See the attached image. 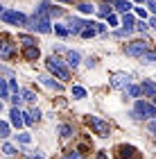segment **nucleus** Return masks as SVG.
<instances>
[{
    "mask_svg": "<svg viewBox=\"0 0 156 159\" xmlns=\"http://www.w3.org/2000/svg\"><path fill=\"white\" fill-rule=\"evenodd\" d=\"M32 32H39V34H50L54 30V25L50 23V16H45V14H39L34 11V16L30 18V23H27Z\"/></svg>",
    "mask_w": 156,
    "mask_h": 159,
    "instance_id": "f257e3e1",
    "label": "nucleus"
},
{
    "mask_svg": "<svg viewBox=\"0 0 156 159\" xmlns=\"http://www.w3.org/2000/svg\"><path fill=\"white\" fill-rule=\"evenodd\" d=\"M45 66H48V70H50L52 75L59 77L61 82H68V80H70V70L66 68V64H63V61L59 59V57H54V55H52L50 59L45 61Z\"/></svg>",
    "mask_w": 156,
    "mask_h": 159,
    "instance_id": "f03ea898",
    "label": "nucleus"
},
{
    "mask_svg": "<svg viewBox=\"0 0 156 159\" xmlns=\"http://www.w3.org/2000/svg\"><path fill=\"white\" fill-rule=\"evenodd\" d=\"M0 18H2V23H7V25H27L30 23V18H27L25 14L16 11V9H2Z\"/></svg>",
    "mask_w": 156,
    "mask_h": 159,
    "instance_id": "7ed1b4c3",
    "label": "nucleus"
},
{
    "mask_svg": "<svg viewBox=\"0 0 156 159\" xmlns=\"http://www.w3.org/2000/svg\"><path fill=\"white\" fill-rule=\"evenodd\" d=\"M152 116H156V105L138 100L136 107H133V111H131V118H152Z\"/></svg>",
    "mask_w": 156,
    "mask_h": 159,
    "instance_id": "20e7f679",
    "label": "nucleus"
},
{
    "mask_svg": "<svg viewBox=\"0 0 156 159\" xmlns=\"http://www.w3.org/2000/svg\"><path fill=\"white\" fill-rule=\"evenodd\" d=\"M86 123H88V127L95 129L97 136H109V134H111L109 123H106L104 118H100V116H86Z\"/></svg>",
    "mask_w": 156,
    "mask_h": 159,
    "instance_id": "39448f33",
    "label": "nucleus"
},
{
    "mask_svg": "<svg viewBox=\"0 0 156 159\" xmlns=\"http://www.w3.org/2000/svg\"><path fill=\"white\" fill-rule=\"evenodd\" d=\"M147 50H150V46H147V41H131L124 46V52L129 57H143Z\"/></svg>",
    "mask_w": 156,
    "mask_h": 159,
    "instance_id": "423d86ee",
    "label": "nucleus"
},
{
    "mask_svg": "<svg viewBox=\"0 0 156 159\" xmlns=\"http://www.w3.org/2000/svg\"><path fill=\"white\" fill-rule=\"evenodd\" d=\"M88 25H95L93 20H82V18H77V16H70L68 18V27H70V32L73 34H82L84 27H88Z\"/></svg>",
    "mask_w": 156,
    "mask_h": 159,
    "instance_id": "0eeeda50",
    "label": "nucleus"
},
{
    "mask_svg": "<svg viewBox=\"0 0 156 159\" xmlns=\"http://www.w3.org/2000/svg\"><path fill=\"white\" fill-rule=\"evenodd\" d=\"M23 57H25L27 61H36L39 57H41L39 46H36V43H25V46H23Z\"/></svg>",
    "mask_w": 156,
    "mask_h": 159,
    "instance_id": "6e6552de",
    "label": "nucleus"
},
{
    "mask_svg": "<svg viewBox=\"0 0 156 159\" xmlns=\"http://www.w3.org/2000/svg\"><path fill=\"white\" fill-rule=\"evenodd\" d=\"M138 155V150L133 146H118L116 148V159H133Z\"/></svg>",
    "mask_w": 156,
    "mask_h": 159,
    "instance_id": "1a4fd4ad",
    "label": "nucleus"
},
{
    "mask_svg": "<svg viewBox=\"0 0 156 159\" xmlns=\"http://www.w3.org/2000/svg\"><path fill=\"white\" fill-rule=\"evenodd\" d=\"M129 84H131V77L124 75V73L113 75V80H111V86H113V89H127Z\"/></svg>",
    "mask_w": 156,
    "mask_h": 159,
    "instance_id": "9d476101",
    "label": "nucleus"
},
{
    "mask_svg": "<svg viewBox=\"0 0 156 159\" xmlns=\"http://www.w3.org/2000/svg\"><path fill=\"white\" fill-rule=\"evenodd\" d=\"M20 116H23V114H20V109H18V107H11V109H9L11 125L16 127V129H20V127H23V123H25V118H20Z\"/></svg>",
    "mask_w": 156,
    "mask_h": 159,
    "instance_id": "9b49d317",
    "label": "nucleus"
},
{
    "mask_svg": "<svg viewBox=\"0 0 156 159\" xmlns=\"http://www.w3.org/2000/svg\"><path fill=\"white\" fill-rule=\"evenodd\" d=\"M39 80H41V84H43V86H48V89H52V91H63L61 82H54L50 75H41Z\"/></svg>",
    "mask_w": 156,
    "mask_h": 159,
    "instance_id": "f8f14e48",
    "label": "nucleus"
},
{
    "mask_svg": "<svg viewBox=\"0 0 156 159\" xmlns=\"http://www.w3.org/2000/svg\"><path fill=\"white\" fill-rule=\"evenodd\" d=\"M39 118H41V111L39 109H30V111L25 114V125H34Z\"/></svg>",
    "mask_w": 156,
    "mask_h": 159,
    "instance_id": "ddd939ff",
    "label": "nucleus"
},
{
    "mask_svg": "<svg viewBox=\"0 0 156 159\" xmlns=\"http://www.w3.org/2000/svg\"><path fill=\"white\" fill-rule=\"evenodd\" d=\"M113 5H116V9H118V11H122V14H127V11H129L131 7H133L129 0H113Z\"/></svg>",
    "mask_w": 156,
    "mask_h": 159,
    "instance_id": "4468645a",
    "label": "nucleus"
},
{
    "mask_svg": "<svg viewBox=\"0 0 156 159\" xmlns=\"http://www.w3.org/2000/svg\"><path fill=\"white\" fill-rule=\"evenodd\" d=\"M79 59H82V55L79 52H77V50H70V52H68V59H66V64H68V66H77V64H79Z\"/></svg>",
    "mask_w": 156,
    "mask_h": 159,
    "instance_id": "2eb2a0df",
    "label": "nucleus"
},
{
    "mask_svg": "<svg viewBox=\"0 0 156 159\" xmlns=\"http://www.w3.org/2000/svg\"><path fill=\"white\" fill-rule=\"evenodd\" d=\"M9 89H11V86H9V80H0V98H2V100L9 98Z\"/></svg>",
    "mask_w": 156,
    "mask_h": 159,
    "instance_id": "dca6fc26",
    "label": "nucleus"
},
{
    "mask_svg": "<svg viewBox=\"0 0 156 159\" xmlns=\"http://www.w3.org/2000/svg\"><path fill=\"white\" fill-rule=\"evenodd\" d=\"M140 86H143V91H145L150 98H156V84H154V82H143Z\"/></svg>",
    "mask_w": 156,
    "mask_h": 159,
    "instance_id": "f3484780",
    "label": "nucleus"
},
{
    "mask_svg": "<svg viewBox=\"0 0 156 159\" xmlns=\"http://www.w3.org/2000/svg\"><path fill=\"white\" fill-rule=\"evenodd\" d=\"M140 91H143V86H133V84H129V86L124 89V93H127L129 98H138V96H140Z\"/></svg>",
    "mask_w": 156,
    "mask_h": 159,
    "instance_id": "a211bd4d",
    "label": "nucleus"
},
{
    "mask_svg": "<svg viewBox=\"0 0 156 159\" xmlns=\"http://www.w3.org/2000/svg\"><path fill=\"white\" fill-rule=\"evenodd\" d=\"M95 34H97V27H95V25H88V27H84V30H82L79 37H84V39H93Z\"/></svg>",
    "mask_w": 156,
    "mask_h": 159,
    "instance_id": "6ab92c4d",
    "label": "nucleus"
},
{
    "mask_svg": "<svg viewBox=\"0 0 156 159\" xmlns=\"http://www.w3.org/2000/svg\"><path fill=\"white\" fill-rule=\"evenodd\" d=\"M140 59H143L145 64H154V61H156V50H147V52L140 57Z\"/></svg>",
    "mask_w": 156,
    "mask_h": 159,
    "instance_id": "aec40b11",
    "label": "nucleus"
},
{
    "mask_svg": "<svg viewBox=\"0 0 156 159\" xmlns=\"http://www.w3.org/2000/svg\"><path fill=\"white\" fill-rule=\"evenodd\" d=\"M77 9H79L82 14H93V11H95V5H91V2H82L79 7H77Z\"/></svg>",
    "mask_w": 156,
    "mask_h": 159,
    "instance_id": "412c9836",
    "label": "nucleus"
},
{
    "mask_svg": "<svg viewBox=\"0 0 156 159\" xmlns=\"http://www.w3.org/2000/svg\"><path fill=\"white\" fill-rule=\"evenodd\" d=\"M54 32L59 34V37H68V34H73V32H70V27H63V25H57V23H54Z\"/></svg>",
    "mask_w": 156,
    "mask_h": 159,
    "instance_id": "4be33fe9",
    "label": "nucleus"
},
{
    "mask_svg": "<svg viewBox=\"0 0 156 159\" xmlns=\"http://www.w3.org/2000/svg\"><path fill=\"white\" fill-rule=\"evenodd\" d=\"M59 132H61L63 139H68V136H73V134H75V132H73V125H61V127H59Z\"/></svg>",
    "mask_w": 156,
    "mask_h": 159,
    "instance_id": "5701e85b",
    "label": "nucleus"
},
{
    "mask_svg": "<svg viewBox=\"0 0 156 159\" xmlns=\"http://www.w3.org/2000/svg\"><path fill=\"white\" fill-rule=\"evenodd\" d=\"M97 14H100L102 18H106V16H109V14H111V5H109V2L100 5V9H97Z\"/></svg>",
    "mask_w": 156,
    "mask_h": 159,
    "instance_id": "b1692460",
    "label": "nucleus"
},
{
    "mask_svg": "<svg viewBox=\"0 0 156 159\" xmlns=\"http://www.w3.org/2000/svg\"><path fill=\"white\" fill-rule=\"evenodd\" d=\"M73 96L75 98H86V89H84V86H73Z\"/></svg>",
    "mask_w": 156,
    "mask_h": 159,
    "instance_id": "393cba45",
    "label": "nucleus"
},
{
    "mask_svg": "<svg viewBox=\"0 0 156 159\" xmlns=\"http://www.w3.org/2000/svg\"><path fill=\"white\" fill-rule=\"evenodd\" d=\"M11 50H14V46H11V43H5V46H2V52H0V57H2V59H9Z\"/></svg>",
    "mask_w": 156,
    "mask_h": 159,
    "instance_id": "a878e982",
    "label": "nucleus"
},
{
    "mask_svg": "<svg viewBox=\"0 0 156 159\" xmlns=\"http://www.w3.org/2000/svg\"><path fill=\"white\" fill-rule=\"evenodd\" d=\"M0 136H2V139H7V136H9V123H7V120L0 123Z\"/></svg>",
    "mask_w": 156,
    "mask_h": 159,
    "instance_id": "bb28decb",
    "label": "nucleus"
},
{
    "mask_svg": "<svg viewBox=\"0 0 156 159\" xmlns=\"http://www.w3.org/2000/svg\"><path fill=\"white\" fill-rule=\"evenodd\" d=\"M16 139H18V143H20V146H30L32 136H30V134H16Z\"/></svg>",
    "mask_w": 156,
    "mask_h": 159,
    "instance_id": "cd10ccee",
    "label": "nucleus"
},
{
    "mask_svg": "<svg viewBox=\"0 0 156 159\" xmlns=\"http://www.w3.org/2000/svg\"><path fill=\"white\" fill-rule=\"evenodd\" d=\"M2 152L11 157V155H16V152H18V150H16V148H14V146H11V143H5V146H2Z\"/></svg>",
    "mask_w": 156,
    "mask_h": 159,
    "instance_id": "c85d7f7f",
    "label": "nucleus"
},
{
    "mask_svg": "<svg viewBox=\"0 0 156 159\" xmlns=\"http://www.w3.org/2000/svg\"><path fill=\"white\" fill-rule=\"evenodd\" d=\"M66 159H84V155H77V150H66Z\"/></svg>",
    "mask_w": 156,
    "mask_h": 159,
    "instance_id": "c756f323",
    "label": "nucleus"
},
{
    "mask_svg": "<svg viewBox=\"0 0 156 159\" xmlns=\"http://www.w3.org/2000/svg\"><path fill=\"white\" fill-rule=\"evenodd\" d=\"M23 98L27 100V102H34V100H36V93L34 91H23Z\"/></svg>",
    "mask_w": 156,
    "mask_h": 159,
    "instance_id": "7c9ffc66",
    "label": "nucleus"
},
{
    "mask_svg": "<svg viewBox=\"0 0 156 159\" xmlns=\"http://www.w3.org/2000/svg\"><path fill=\"white\" fill-rule=\"evenodd\" d=\"M61 14H63L61 7H52V5H50V16H61Z\"/></svg>",
    "mask_w": 156,
    "mask_h": 159,
    "instance_id": "2f4dec72",
    "label": "nucleus"
},
{
    "mask_svg": "<svg viewBox=\"0 0 156 159\" xmlns=\"http://www.w3.org/2000/svg\"><path fill=\"white\" fill-rule=\"evenodd\" d=\"M20 100H25V98H20V96H18V91H16V93L11 96V102H14V107H18V105H20Z\"/></svg>",
    "mask_w": 156,
    "mask_h": 159,
    "instance_id": "473e14b6",
    "label": "nucleus"
},
{
    "mask_svg": "<svg viewBox=\"0 0 156 159\" xmlns=\"http://www.w3.org/2000/svg\"><path fill=\"white\" fill-rule=\"evenodd\" d=\"M133 11H136V16H140V18H145V16H147L145 7H136V9H133Z\"/></svg>",
    "mask_w": 156,
    "mask_h": 159,
    "instance_id": "72a5a7b5",
    "label": "nucleus"
},
{
    "mask_svg": "<svg viewBox=\"0 0 156 159\" xmlns=\"http://www.w3.org/2000/svg\"><path fill=\"white\" fill-rule=\"evenodd\" d=\"M25 159H45V157H43V155H41V152H39V150H36V152H32V155H27Z\"/></svg>",
    "mask_w": 156,
    "mask_h": 159,
    "instance_id": "f704fd0d",
    "label": "nucleus"
},
{
    "mask_svg": "<svg viewBox=\"0 0 156 159\" xmlns=\"http://www.w3.org/2000/svg\"><path fill=\"white\" fill-rule=\"evenodd\" d=\"M136 30H138V32H147V25H145V20H140V23H136Z\"/></svg>",
    "mask_w": 156,
    "mask_h": 159,
    "instance_id": "c9c22d12",
    "label": "nucleus"
},
{
    "mask_svg": "<svg viewBox=\"0 0 156 159\" xmlns=\"http://www.w3.org/2000/svg\"><path fill=\"white\" fill-rule=\"evenodd\" d=\"M20 41H23V43H34V39L32 37H27V34H20V37H18Z\"/></svg>",
    "mask_w": 156,
    "mask_h": 159,
    "instance_id": "e433bc0d",
    "label": "nucleus"
},
{
    "mask_svg": "<svg viewBox=\"0 0 156 159\" xmlns=\"http://www.w3.org/2000/svg\"><path fill=\"white\" fill-rule=\"evenodd\" d=\"M147 7H150V11L156 16V0H150V2H147Z\"/></svg>",
    "mask_w": 156,
    "mask_h": 159,
    "instance_id": "4c0bfd02",
    "label": "nucleus"
},
{
    "mask_svg": "<svg viewBox=\"0 0 156 159\" xmlns=\"http://www.w3.org/2000/svg\"><path fill=\"white\" fill-rule=\"evenodd\" d=\"M86 66H88V68H95V66H97V61H95V59H91V57H88V59H86Z\"/></svg>",
    "mask_w": 156,
    "mask_h": 159,
    "instance_id": "58836bf2",
    "label": "nucleus"
},
{
    "mask_svg": "<svg viewBox=\"0 0 156 159\" xmlns=\"http://www.w3.org/2000/svg\"><path fill=\"white\" fill-rule=\"evenodd\" d=\"M95 27H97V32H100V34H104V30H106L104 23H95Z\"/></svg>",
    "mask_w": 156,
    "mask_h": 159,
    "instance_id": "ea45409f",
    "label": "nucleus"
},
{
    "mask_svg": "<svg viewBox=\"0 0 156 159\" xmlns=\"http://www.w3.org/2000/svg\"><path fill=\"white\" fill-rule=\"evenodd\" d=\"M106 18H109V23H111V25H118V18L113 16V14H109V16H106Z\"/></svg>",
    "mask_w": 156,
    "mask_h": 159,
    "instance_id": "a19ab883",
    "label": "nucleus"
},
{
    "mask_svg": "<svg viewBox=\"0 0 156 159\" xmlns=\"http://www.w3.org/2000/svg\"><path fill=\"white\" fill-rule=\"evenodd\" d=\"M150 27H154V30H156V16H154V18H150Z\"/></svg>",
    "mask_w": 156,
    "mask_h": 159,
    "instance_id": "79ce46f5",
    "label": "nucleus"
},
{
    "mask_svg": "<svg viewBox=\"0 0 156 159\" xmlns=\"http://www.w3.org/2000/svg\"><path fill=\"white\" fill-rule=\"evenodd\" d=\"M150 129H152V132H156V120H152V123H150Z\"/></svg>",
    "mask_w": 156,
    "mask_h": 159,
    "instance_id": "37998d69",
    "label": "nucleus"
},
{
    "mask_svg": "<svg viewBox=\"0 0 156 159\" xmlns=\"http://www.w3.org/2000/svg\"><path fill=\"white\" fill-rule=\"evenodd\" d=\"M97 159H106V155H104V152H100V155H97Z\"/></svg>",
    "mask_w": 156,
    "mask_h": 159,
    "instance_id": "c03bdc74",
    "label": "nucleus"
},
{
    "mask_svg": "<svg viewBox=\"0 0 156 159\" xmlns=\"http://www.w3.org/2000/svg\"><path fill=\"white\" fill-rule=\"evenodd\" d=\"M59 2H73V0H59Z\"/></svg>",
    "mask_w": 156,
    "mask_h": 159,
    "instance_id": "a18cd8bd",
    "label": "nucleus"
},
{
    "mask_svg": "<svg viewBox=\"0 0 156 159\" xmlns=\"http://www.w3.org/2000/svg\"><path fill=\"white\" fill-rule=\"evenodd\" d=\"M152 100H154V105H156V98H152Z\"/></svg>",
    "mask_w": 156,
    "mask_h": 159,
    "instance_id": "49530a36",
    "label": "nucleus"
},
{
    "mask_svg": "<svg viewBox=\"0 0 156 159\" xmlns=\"http://www.w3.org/2000/svg\"><path fill=\"white\" fill-rule=\"evenodd\" d=\"M136 2H143V0H136Z\"/></svg>",
    "mask_w": 156,
    "mask_h": 159,
    "instance_id": "de8ad7c7",
    "label": "nucleus"
}]
</instances>
